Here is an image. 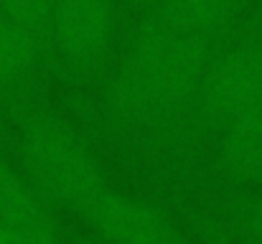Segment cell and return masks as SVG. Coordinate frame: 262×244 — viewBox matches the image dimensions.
Masks as SVG:
<instances>
[{"instance_id": "52a82bcc", "label": "cell", "mask_w": 262, "mask_h": 244, "mask_svg": "<svg viewBox=\"0 0 262 244\" xmlns=\"http://www.w3.org/2000/svg\"><path fill=\"white\" fill-rule=\"evenodd\" d=\"M224 138V165L234 178L257 181L262 170V104L232 120Z\"/></svg>"}, {"instance_id": "4fadbf2b", "label": "cell", "mask_w": 262, "mask_h": 244, "mask_svg": "<svg viewBox=\"0 0 262 244\" xmlns=\"http://www.w3.org/2000/svg\"><path fill=\"white\" fill-rule=\"evenodd\" d=\"M257 183H262V170H260V178H257Z\"/></svg>"}, {"instance_id": "3957f363", "label": "cell", "mask_w": 262, "mask_h": 244, "mask_svg": "<svg viewBox=\"0 0 262 244\" xmlns=\"http://www.w3.org/2000/svg\"><path fill=\"white\" fill-rule=\"evenodd\" d=\"M199 92L206 117L224 127L262 104V41L234 46L211 61Z\"/></svg>"}, {"instance_id": "7c38bea8", "label": "cell", "mask_w": 262, "mask_h": 244, "mask_svg": "<svg viewBox=\"0 0 262 244\" xmlns=\"http://www.w3.org/2000/svg\"><path fill=\"white\" fill-rule=\"evenodd\" d=\"M0 244H20V242H18V237H15V234H10V232L0 224Z\"/></svg>"}, {"instance_id": "6da1fadb", "label": "cell", "mask_w": 262, "mask_h": 244, "mask_svg": "<svg viewBox=\"0 0 262 244\" xmlns=\"http://www.w3.org/2000/svg\"><path fill=\"white\" fill-rule=\"evenodd\" d=\"M206 66L209 38L183 31L161 5L117 69L107 107L127 120L178 109L201 89Z\"/></svg>"}, {"instance_id": "5b68a950", "label": "cell", "mask_w": 262, "mask_h": 244, "mask_svg": "<svg viewBox=\"0 0 262 244\" xmlns=\"http://www.w3.org/2000/svg\"><path fill=\"white\" fill-rule=\"evenodd\" d=\"M112 0H56L51 31L61 56L74 66H92L112 38Z\"/></svg>"}, {"instance_id": "9c48e42d", "label": "cell", "mask_w": 262, "mask_h": 244, "mask_svg": "<svg viewBox=\"0 0 262 244\" xmlns=\"http://www.w3.org/2000/svg\"><path fill=\"white\" fill-rule=\"evenodd\" d=\"M239 0H166L163 8L176 23L188 31L211 38L237 10Z\"/></svg>"}, {"instance_id": "277c9868", "label": "cell", "mask_w": 262, "mask_h": 244, "mask_svg": "<svg viewBox=\"0 0 262 244\" xmlns=\"http://www.w3.org/2000/svg\"><path fill=\"white\" fill-rule=\"evenodd\" d=\"M82 214L112 244H176L171 221L156 206L110 188L92 198Z\"/></svg>"}, {"instance_id": "5bb4252c", "label": "cell", "mask_w": 262, "mask_h": 244, "mask_svg": "<svg viewBox=\"0 0 262 244\" xmlns=\"http://www.w3.org/2000/svg\"><path fill=\"white\" fill-rule=\"evenodd\" d=\"M140 3H143V0H140Z\"/></svg>"}, {"instance_id": "8fae6325", "label": "cell", "mask_w": 262, "mask_h": 244, "mask_svg": "<svg viewBox=\"0 0 262 244\" xmlns=\"http://www.w3.org/2000/svg\"><path fill=\"white\" fill-rule=\"evenodd\" d=\"M250 224H252V237H255V242L262 244V206H257V209L252 211Z\"/></svg>"}, {"instance_id": "8992f818", "label": "cell", "mask_w": 262, "mask_h": 244, "mask_svg": "<svg viewBox=\"0 0 262 244\" xmlns=\"http://www.w3.org/2000/svg\"><path fill=\"white\" fill-rule=\"evenodd\" d=\"M0 224L20 244H61L38 191L0 156Z\"/></svg>"}, {"instance_id": "7a4b0ae2", "label": "cell", "mask_w": 262, "mask_h": 244, "mask_svg": "<svg viewBox=\"0 0 262 244\" xmlns=\"http://www.w3.org/2000/svg\"><path fill=\"white\" fill-rule=\"evenodd\" d=\"M18 150L36 188L77 211H84L89 201L107 188L94 156L56 115H28L20 125Z\"/></svg>"}, {"instance_id": "30bf717a", "label": "cell", "mask_w": 262, "mask_h": 244, "mask_svg": "<svg viewBox=\"0 0 262 244\" xmlns=\"http://www.w3.org/2000/svg\"><path fill=\"white\" fill-rule=\"evenodd\" d=\"M54 3L56 0H0V13L33 36H41L46 28H51Z\"/></svg>"}, {"instance_id": "ba28073f", "label": "cell", "mask_w": 262, "mask_h": 244, "mask_svg": "<svg viewBox=\"0 0 262 244\" xmlns=\"http://www.w3.org/2000/svg\"><path fill=\"white\" fill-rule=\"evenodd\" d=\"M38 36L0 13V92L23 79L38 56Z\"/></svg>"}]
</instances>
